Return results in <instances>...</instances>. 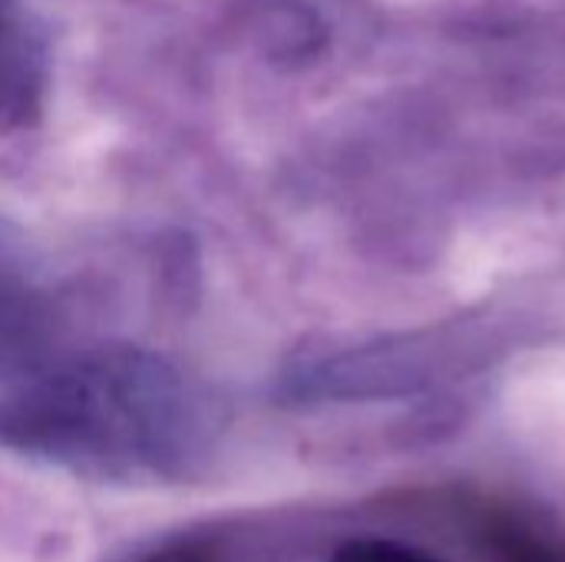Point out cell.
Instances as JSON below:
<instances>
[{"mask_svg":"<svg viewBox=\"0 0 565 562\" xmlns=\"http://www.w3.org/2000/svg\"><path fill=\"white\" fill-rule=\"evenodd\" d=\"M40 83V50L13 0H0V113H20Z\"/></svg>","mask_w":565,"mask_h":562,"instance_id":"6da1fadb","label":"cell"},{"mask_svg":"<svg viewBox=\"0 0 565 562\" xmlns=\"http://www.w3.org/2000/svg\"><path fill=\"white\" fill-rule=\"evenodd\" d=\"M331 562H447L397 537H351L344 540Z\"/></svg>","mask_w":565,"mask_h":562,"instance_id":"7a4b0ae2","label":"cell"}]
</instances>
